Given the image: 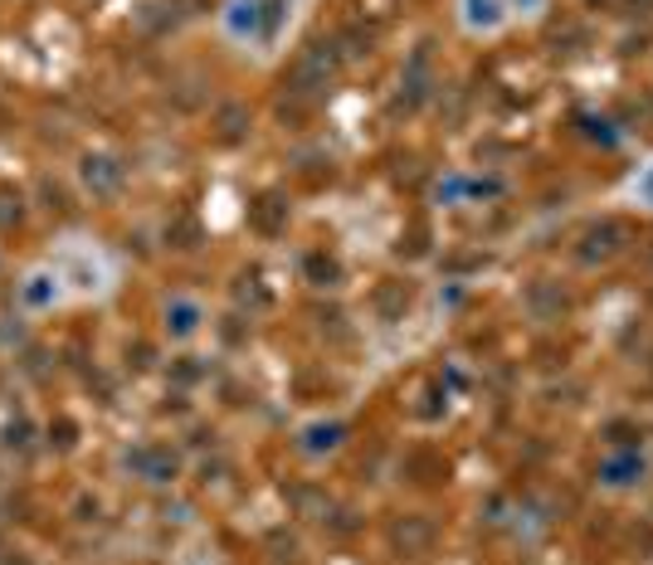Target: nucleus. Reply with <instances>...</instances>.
<instances>
[{
	"label": "nucleus",
	"instance_id": "nucleus-1",
	"mask_svg": "<svg viewBox=\"0 0 653 565\" xmlns=\"http://www.w3.org/2000/svg\"><path fill=\"white\" fill-rule=\"evenodd\" d=\"M542 10V0H459V20L468 35L478 39H492L502 35V29H512L518 20L536 15Z\"/></svg>",
	"mask_w": 653,
	"mask_h": 565
},
{
	"label": "nucleus",
	"instance_id": "nucleus-2",
	"mask_svg": "<svg viewBox=\"0 0 653 565\" xmlns=\"http://www.w3.org/2000/svg\"><path fill=\"white\" fill-rule=\"evenodd\" d=\"M615 195H619V205H629V211H639V215L653 219V152L639 156V166H629Z\"/></svg>",
	"mask_w": 653,
	"mask_h": 565
},
{
	"label": "nucleus",
	"instance_id": "nucleus-3",
	"mask_svg": "<svg viewBox=\"0 0 653 565\" xmlns=\"http://www.w3.org/2000/svg\"><path fill=\"white\" fill-rule=\"evenodd\" d=\"M195 327H200V302L176 298L171 308H166V332H171L176 341H186V337H195Z\"/></svg>",
	"mask_w": 653,
	"mask_h": 565
},
{
	"label": "nucleus",
	"instance_id": "nucleus-4",
	"mask_svg": "<svg viewBox=\"0 0 653 565\" xmlns=\"http://www.w3.org/2000/svg\"><path fill=\"white\" fill-rule=\"evenodd\" d=\"M20 298H25V308H49V302H59V278L55 274H35L20 288Z\"/></svg>",
	"mask_w": 653,
	"mask_h": 565
}]
</instances>
